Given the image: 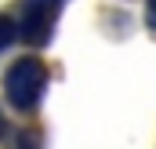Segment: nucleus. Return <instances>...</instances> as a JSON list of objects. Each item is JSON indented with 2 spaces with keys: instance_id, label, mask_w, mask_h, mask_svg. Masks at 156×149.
<instances>
[{
  "instance_id": "3",
  "label": "nucleus",
  "mask_w": 156,
  "mask_h": 149,
  "mask_svg": "<svg viewBox=\"0 0 156 149\" xmlns=\"http://www.w3.org/2000/svg\"><path fill=\"white\" fill-rule=\"evenodd\" d=\"M15 37H18V22L11 15H0V47H7Z\"/></svg>"
},
{
  "instance_id": "4",
  "label": "nucleus",
  "mask_w": 156,
  "mask_h": 149,
  "mask_svg": "<svg viewBox=\"0 0 156 149\" xmlns=\"http://www.w3.org/2000/svg\"><path fill=\"white\" fill-rule=\"evenodd\" d=\"M15 149H40V135L37 131H18V138H15Z\"/></svg>"
},
{
  "instance_id": "6",
  "label": "nucleus",
  "mask_w": 156,
  "mask_h": 149,
  "mask_svg": "<svg viewBox=\"0 0 156 149\" xmlns=\"http://www.w3.org/2000/svg\"><path fill=\"white\" fill-rule=\"evenodd\" d=\"M0 135H4V116H0Z\"/></svg>"
},
{
  "instance_id": "1",
  "label": "nucleus",
  "mask_w": 156,
  "mask_h": 149,
  "mask_svg": "<svg viewBox=\"0 0 156 149\" xmlns=\"http://www.w3.org/2000/svg\"><path fill=\"white\" fill-rule=\"evenodd\" d=\"M44 87H47V69H44L40 58H18V62L7 69V76H4L7 102H11L15 109H22V113H29V109L40 106Z\"/></svg>"
},
{
  "instance_id": "5",
  "label": "nucleus",
  "mask_w": 156,
  "mask_h": 149,
  "mask_svg": "<svg viewBox=\"0 0 156 149\" xmlns=\"http://www.w3.org/2000/svg\"><path fill=\"white\" fill-rule=\"evenodd\" d=\"M145 22H149V29L156 33V0H145Z\"/></svg>"
},
{
  "instance_id": "2",
  "label": "nucleus",
  "mask_w": 156,
  "mask_h": 149,
  "mask_svg": "<svg viewBox=\"0 0 156 149\" xmlns=\"http://www.w3.org/2000/svg\"><path fill=\"white\" fill-rule=\"evenodd\" d=\"M58 4H62V0H26L18 33L29 40V44H47L51 26H55V18H58Z\"/></svg>"
}]
</instances>
